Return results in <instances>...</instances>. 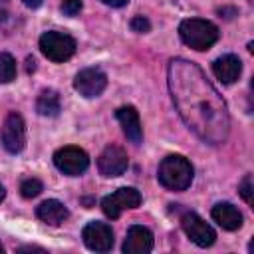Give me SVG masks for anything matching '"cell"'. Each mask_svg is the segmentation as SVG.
<instances>
[{"label":"cell","instance_id":"20","mask_svg":"<svg viewBox=\"0 0 254 254\" xmlns=\"http://www.w3.org/2000/svg\"><path fill=\"white\" fill-rule=\"evenodd\" d=\"M238 190H240V196L248 202V204H252L254 202V189H252V175H246L244 179H242V183H240V187H238Z\"/></svg>","mask_w":254,"mask_h":254},{"label":"cell","instance_id":"4","mask_svg":"<svg viewBox=\"0 0 254 254\" xmlns=\"http://www.w3.org/2000/svg\"><path fill=\"white\" fill-rule=\"evenodd\" d=\"M40 50L42 54L52 62H67L75 54V40L64 32H46L40 38Z\"/></svg>","mask_w":254,"mask_h":254},{"label":"cell","instance_id":"5","mask_svg":"<svg viewBox=\"0 0 254 254\" xmlns=\"http://www.w3.org/2000/svg\"><path fill=\"white\" fill-rule=\"evenodd\" d=\"M141 204V192L133 187H121L115 192L101 198V210L109 218H117L121 212L137 208Z\"/></svg>","mask_w":254,"mask_h":254},{"label":"cell","instance_id":"24","mask_svg":"<svg viewBox=\"0 0 254 254\" xmlns=\"http://www.w3.org/2000/svg\"><path fill=\"white\" fill-rule=\"evenodd\" d=\"M103 4H107V6H113V8H119V6H125L129 0H101Z\"/></svg>","mask_w":254,"mask_h":254},{"label":"cell","instance_id":"27","mask_svg":"<svg viewBox=\"0 0 254 254\" xmlns=\"http://www.w3.org/2000/svg\"><path fill=\"white\" fill-rule=\"evenodd\" d=\"M26 64H28V65H26V69H28V71H34V69H36V62H34V58H28V60H26Z\"/></svg>","mask_w":254,"mask_h":254},{"label":"cell","instance_id":"13","mask_svg":"<svg viewBox=\"0 0 254 254\" xmlns=\"http://www.w3.org/2000/svg\"><path fill=\"white\" fill-rule=\"evenodd\" d=\"M115 117L117 121L121 123L123 127V133L127 135V139L135 145H139L143 141V127H141V119H139V113L133 105H123L115 111Z\"/></svg>","mask_w":254,"mask_h":254},{"label":"cell","instance_id":"7","mask_svg":"<svg viewBox=\"0 0 254 254\" xmlns=\"http://www.w3.org/2000/svg\"><path fill=\"white\" fill-rule=\"evenodd\" d=\"M2 145L8 153H20L26 145V125L24 119L18 113H8L4 123H2V133H0Z\"/></svg>","mask_w":254,"mask_h":254},{"label":"cell","instance_id":"28","mask_svg":"<svg viewBox=\"0 0 254 254\" xmlns=\"http://www.w3.org/2000/svg\"><path fill=\"white\" fill-rule=\"evenodd\" d=\"M4 196H6V190H4V187H2V185H0V202H2V200H4Z\"/></svg>","mask_w":254,"mask_h":254},{"label":"cell","instance_id":"16","mask_svg":"<svg viewBox=\"0 0 254 254\" xmlns=\"http://www.w3.org/2000/svg\"><path fill=\"white\" fill-rule=\"evenodd\" d=\"M210 214H212L214 222H218L224 230H238L242 226V214L230 202H218V204H214Z\"/></svg>","mask_w":254,"mask_h":254},{"label":"cell","instance_id":"2","mask_svg":"<svg viewBox=\"0 0 254 254\" xmlns=\"http://www.w3.org/2000/svg\"><path fill=\"white\" fill-rule=\"evenodd\" d=\"M192 165L183 155H169L161 161L157 179L169 190H185L192 183Z\"/></svg>","mask_w":254,"mask_h":254},{"label":"cell","instance_id":"8","mask_svg":"<svg viewBox=\"0 0 254 254\" xmlns=\"http://www.w3.org/2000/svg\"><path fill=\"white\" fill-rule=\"evenodd\" d=\"M181 226L185 230V234L196 244V246H212L216 240V232L212 230V226H208L196 212H185L181 216Z\"/></svg>","mask_w":254,"mask_h":254},{"label":"cell","instance_id":"9","mask_svg":"<svg viewBox=\"0 0 254 254\" xmlns=\"http://www.w3.org/2000/svg\"><path fill=\"white\" fill-rule=\"evenodd\" d=\"M83 244L93 252H109L113 248V230L109 224L93 220L83 226Z\"/></svg>","mask_w":254,"mask_h":254},{"label":"cell","instance_id":"6","mask_svg":"<svg viewBox=\"0 0 254 254\" xmlns=\"http://www.w3.org/2000/svg\"><path fill=\"white\" fill-rule=\"evenodd\" d=\"M54 165L58 171L69 177H79L89 167V157L79 147H62L54 153Z\"/></svg>","mask_w":254,"mask_h":254},{"label":"cell","instance_id":"15","mask_svg":"<svg viewBox=\"0 0 254 254\" xmlns=\"http://www.w3.org/2000/svg\"><path fill=\"white\" fill-rule=\"evenodd\" d=\"M36 216H38L42 222L50 224V226H60V224L69 216V212H67V208L64 206V202H60V200H56V198H50V200H44V202L36 208Z\"/></svg>","mask_w":254,"mask_h":254},{"label":"cell","instance_id":"14","mask_svg":"<svg viewBox=\"0 0 254 254\" xmlns=\"http://www.w3.org/2000/svg\"><path fill=\"white\" fill-rule=\"evenodd\" d=\"M212 73L222 81V83H234L240 73H242V62L238 56L234 54H226V56H220L218 60H214L212 64Z\"/></svg>","mask_w":254,"mask_h":254},{"label":"cell","instance_id":"3","mask_svg":"<svg viewBox=\"0 0 254 254\" xmlns=\"http://www.w3.org/2000/svg\"><path fill=\"white\" fill-rule=\"evenodd\" d=\"M179 36L181 40L196 50V52H206L208 48H212L218 40V28L208 22V20H200V18H189L183 20L179 26Z\"/></svg>","mask_w":254,"mask_h":254},{"label":"cell","instance_id":"30","mask_svg":"<svg viewBox=\"0 0 254 254\" xmlns=\"http://www.w3.org/2000/svg\"><path fill=\"white\" fill-rule=\"evenodd\" d=\"M0 2H6V0H0Z\"/></svg>","mask_w":254,"mask_h":254},{"label":"cell","instance_id":"12","mask_svg":"<svg viewBox=\"0 0 254 254\" xmlns=\"http://www.w3.org/2000/svg\"><path fill=\"white\" fill-rule=\"evenodd\" d=\"M153 250V234L145 226H131L127 230L125 242H123V252L125 254H147Z\"/></svg>","mask_w":254,"mask_h":254},{"label":"cell","instance_id":"29","mask_svg":"<svg viewBox=\"0 0 254 254\" xmlns=\"http://www.w3.org/2000/svg\"><path fill=\"white\" fill-rule=\"evenodd\" d=\"M2 252H4V246H2V244H0V254H2Z\"/></svg>","mask_w":254,"mask_h":254},{"label":"cell","instance_id":"18","mask_svg":"<svg viewBox=\"0 0 254 254\" xmlns=\"http://www.w3.org/2000/svg\"><path fill=\"white\" fill-rule=\"evenodd\" d=\"M16 77V60L6 54L0 52V83H10Z\"/></svg>","mask_w":254,"mask_h":254},{"label":"cell","instance_id":"10","mask_svg":"<svg viewBox=\"0 0 254 254\" xmlns=\"http://www.w3.org/2000/svg\"><path fill=\"white\" fill-rule=\"evenodd\" d=\"M105 85H107V75L99 67H85L73 79V87L79 91V95L87 99L101 95Z\"/></svg>","mask_w":254,"mask_h":254},{"label":"cell","instance_id":"26","mask_svg":"<svg viewBox=\"0 0 254 254\" xmlns=\"http://www.w3.org/2000/svg\"><path fill=\"white\" fill-rule=\"evenodd\" d=\"M22 2H24V4L28 6V8H40L44 0H22Z\"/></svg>","mask_w":254,"mask_h":254},{"label":"cell","instance_id":"17","mask_svg":"<svg viewBox=\"0 0 254 254\" xmlns=\"http://www.w3.org/2000/svg\"><path fill=\"white\" fill-rule=\"evenodd\" d=\"M36 111L44 117H56L60 113V95L54 89H44L38 95Z\"/></svg>","mask_w":254,"mask_h":254},{"label":"cell","instance_id":"19","mask_svg":"<svg viewBox=\"0 0 254 254\" xmlns=\"http://www.w3.org/2000/svg\"><path fill=\"white\" fill-rule=\"evenodd\" d=\"M42 189H44L42 183H40L38 179H34V177L24 179L22 185H20V192H22L24 198H34V196H38V194L42 192Z\"/></svg>","mask_w":254,"mask_h":254},{"label":"cell","instance_id":"25","mask_svg":"<svg viewBox=\"0 0 254 254\" xmlns=\"http://www.w3.org/2000/svg\"><path fill=\"white\" fill-rule=\"evenodd\" d=\"M18 252L22 254V252H44V248H40V246H22V248H18Z\"/></svg>","mask_w":254,"mask_h":254},{"label":"cell","instance_id":"21","mask_svg":"<svg viewBox=\"0 0 254 254\" xmlns=\"http://www.w3.org/2000/svg\"><path fill=\"white\" fill-rule=\"evenodd\" d=\"M81 8H83L81 0H64L62 6H60L62 14H65V16H77L81 12Z\"/></svg>","mask_w":254,"mask_h":254},{"label":"cell","instance_id":"1","mask_svg":"<svg viewBox=\"0 0 254 254\" xmlns=\"http://www.w3.org/2000/svg\"><path fill=\"white\" fill-rule=\"evenodd\" d=\"M167 81L173 103L187 127L208 145H222L230 133V117L222 95L202 69L183 58L169 62Z\"/></svg>","mask_w":254,"mask_h":254},{"label":"cell","instance_id":"11","mask_svg":"<svg viewBox=\"0 0 254 254\" xmlns=\"http://www.w3.org/2000/svg\"><path fill=\"white\" fill-rule=\"evenodd\" d=\"M127 165H129V159H127V153L117 147V145H109L105 147V151L99 155L97 159V169L103 177L107 179H113V177H119L127 171Z\"/></svg>","mask_w":254,"mask_h":254},{"label":"cell","instance_id":"23","mask_svg":"<svg viewBox=\"0 0 254 254\" xmlns=\"http://www.w3.org/2000/svg\"><path fill=\"white\" fill-rule=\"evenodd\" d=\"M218 14H220V18L224 16L226 20H230V18H232V16H236L238 12H236V8H220V10H218Z\"/></svg>","mask_w":254,"mask_h":254},{"label":"cell","instance_id":"22","mask_svg":"<svg viewBox=\"0 0 254 254\" xmlns=\"http://www.w3.org/2000/svg\"><path fill=\"white\" fill-rule=\"evenodd\" d=\"M131 28H133V32L145 34V32L151 30V22H149L145 16H135V18L131 20Z\"/></svg>","mask_w":254,"mask_h":254}]
</instances>
